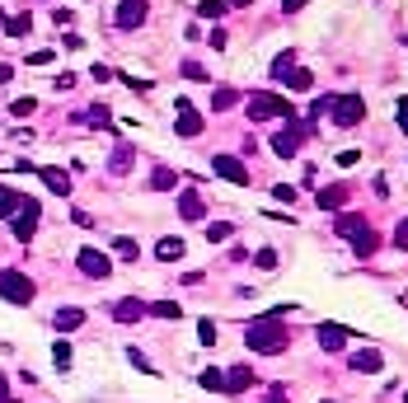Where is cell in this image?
Instances as JSON below:
<instances>
[{
	"label": "cell",
	"instance_id": "12",
	"mask_svg": "<svg viewBox=\"0 0 408 403\" xmlns=\"http://www.w3.org/2000/svg\"><path fill=\"white\" fill-rule=\"evenodd\" d=\"M211 169H216L220 178H230V183H249V169H244L235 155H216V160H211Z\"/></svg>",
	"mask_w": 408,
	"mask_h": 403
},
{
	"label": "cell",
	"instance_id": "15",
	"mask_svg": "<svg viewBox=\"0 0 408 403\" xmlns=\"http://www.w3.org/2000/svg\"><path fill=\"white\" fill-rule=\"evenodd\" d=\"M141 314H146L141 300H118V305H113V319H118V324H136Z\"/></svg>",
	"mask_w": 408,
	"mask_h": 403
},
{
	"label": "cell",
	"instance_id": "32",
	"mask_svg": "<svg viewBox=\"0 0 408 403\" xmlns=\"http://www.w3.org/2000/svg\"><path fill=\"white\" fill-rule=\"evenodd\" d=\"M85 122H99V127H108V108H104V104H94V108L85 113Z\"/></svg>",
	"mask_w": 408,
	"mask_h": 403
},
{
	"label": "cell",
	"instance_id": "30",
	"mask_svg": "<svg viewBox=\"0 0 408 403\" xmlns=\"http://www.w3.org/2000/svg\"><path fill=\"white\" fill-rule=\"evenodd\" d=\"M150 188H160V192H169V188H174V174H169V169H155V174H150Z\"/></svg>",
	"mask_w": 408,
	"mask_h": 403
},
{
	"label": "cell",
	"instance_id": "17",
	"mask_svg": "<svg viewBox=\"0 0 408 403\" xmlns=\"http://www.w3.org/2000/svg\"><path fill=\"white\" fill-rule=\"evenodd\" d=\"M178 211H183V220H202L206 216V206H202L197 192H183V197H178Z\"/></svg>",
	"mask_w": 408,
	"mask_h": 403
},
{
	"label": "cell",
	"instance_id": "19",
	"mask_svg": "<svg viewBox=\"0 0 408 403\" xmlns=\"http://www.w3.org/2000/svg\"><path fill=\"white\" fill-rule=\"evenodd\" d=\"M352 371L376 375V371H380V352H357V357H352Z\"/></svg>",
	"mask_w": 408,
	"mask_h": 403
},
{
	"label": "cell",
	"instance_id": "40",
	"mask_svg": "<svg viewBox=\"0 0 408 403\" xmlns=\"http://www.w3.org/2000/svg\"><path fill=\"white\" fill-rule=\"evenodd\" d=\"M230 5H235V10H244V5H249V0H230Z\"/></svg>",
	"mask_w": 408,
	"mask_h": 403
},
{
	"label": "cell",
	"instance_id": "21",
	"mask_svg": "<svg viewBox=\"0 0 408 403\" xmlns=\"http://www.w3.org/2000/svg\"><path fill=\"white\" fill-rule=\"evenodd\" d=\"M85 324V310H57V328L62 333H71V328H80Z\"/></svg>",
	"mask_w": 408,
	"mask_h": 403
},
{
	"label": "cell",
	"instance_id": "9",
	"mask_svg": "<svg viewBox=\"0 0 408 403\" xmlns=\"http://www.w3.org/2000/svg\"><path fill=\"white\" fill-rule=\"evenodd\" d=\"M300 141H305V127H296V122H286L277 136H272V150L282 160H291V155H300Z\"/></svg>",
	"mask_w": 408,
	"mask_h": 403
},
{
	"label": "cell",
	"instance_id": "1",
	"mask_svg": "<svg viewBox=\"0 0 408 403\" xmlns=\"http://www.w3.org/2000/svg\"><path fill=\"white\" fill-rule=\"evenodd\" d=\"M244 342H249V352L272 357V352H282L286 342H291V333H286L282 314H267V319H253V324L244 328Z\"/></svg>",
	"mask_w": 408,
	"mask_h": 403
},
{
	"label": "cell",
	"instance_id": "39",
	"mask_svg": "<svg viewBox=\"0 0 408 403\" xmlns=\"http://www.w3.org/2000/svg\"><path fill=\"white\" fill-rule=\"evenodd\" d=\"M305 5H310V0H282V10H286V15H296V10H305Z\"/></svg>",
	"mask_w": 408,
	"mask_h": 403
},
{
	"label": "cell",
	"instance_id": "6",
	"mask_svg": "<svg viewBox=\"0 0 408 403\" xmlns=\"http://www.w3.org/2000/svg\"><path fill=\"white\" fill-rule=\"evenodd\" d=\"M0 295H5L10 305H29L38 291H33V281L24 277V272H15V267H10V272H0Z\"/></svg>",
	"mask_w": 408,
	"mask_h": 403
},
{
	"label": "cell",
	"instance_id": "4",
	"mask_svg": "<svg viewBox=\"0 0 408 403\" xmlns=\"http://www.w3.org/2000/svg\"><path fill=\"white\" fill-rule=\"evenodd\" d=\"M272 80L286 85V90H296V94H305L314 85V76L305 71V66H291V57H277V62H272Z\"/></svg>",
	"mask_w": 408,
	"mask_h": 403
},
{
	"label": "cell",
	"instance_id": "10",
	"mask_svg": "<svg viewBox=\"0 0 408 403\" xmlns=\"http://www.w3.org/2000/svg\"><path fill=\"white\" fill-rule=\"evenodd\" d=\"M38 230V202L33 197H19V211H15V239H33Z\"/></svg>",
	"mask_w": 408,
	"mask_h": 403
},
{
	"label": "cell",
	"instance_id": "35",
	"mask_svg": "<svg viewBox=\"0 0 408 403\" xmlns=\"http://www.w3.org/2000/svg\"><path fill=\"white\" fill-rule=\"evenodd\" d=\"M394 118H399V127L408 132V99H399V104H394Z\"/></svg>",
	"mask_w": 408,
	"mask_h": 403
},
{
	"label": "cell",
	"instance_id": "36",
	"mask_svg": "<svg viewBox=\"0 0 408 403\" xmlns=\"http://www.w3.org/2000/svg\"><path fill=\"white\" fill-rule=\"evenodd\" d=\"M183 76H188V80H206V71L197 62H183Z\"/></svg>",
	"mask_w": 408,
	"mask_h": 403
},
{
	"label": "cell",
	"instance_id": "41",
	"mask_svg": "<svg viewBox=\"0 0 408 403\" xmlns=\"http://www.w3.org/2000/svg\"><path fill=\"white\" fill-rule=\"evenodd\" d=\"M404 403H408V399H404Z\"/></svg>",
	"mask_w": 408,
	"mask_h": 403
},
{
	"label": "cell",
	"instance_id": "34",
	"mask_svg": "<svg viewBox=\"0 0 408 403\" xmlns=\"http://www.w3.org/2000/svg\"><path fill=\"white\" fill-rule=\"evenodd\" d=\"M52 361H57V366H71V347L57 342V347H52Z\"/></svg>",
	"mask_w": 408,
	"mask_h": 403
},
{
	"label": "cell",
	"instance_id": "2",
	"mask_svg": "<svg viewBox=\"0 0 408 403\" xmlns=\"http://www.w3.org/2000/svg\"><path fill=\"white\" fill-rule=\"evenodd\" d=\"M249 118L253 122H263V118H286V122H291L296 108L286 104L282 94H249Z\"/></svg>",
	"mask_w": 408,
	"mask_h": 403
},
{
	"label": "cell",
	"instance_id": "26",
	"mask_svg": "<svg viewBox=\"0 0 408 403\" xmlns=\"http://www.w3.org/2000/svg\"><path fill=\"white\" fill-rule=\"evenodd\" d=\"M206 239H211V244L230 239V220H211V225H206Z\"/></svg>",
	"mask_w": 408,
	"mask_h": 403
},
{
	"label": "cell",
	"instance_id": "3",
	"mask_svg": "<svg viewBox=\"0 0 408 403\" xmlns=\"http://www.w3.org/2000/svg\"><path fill=\"white\" fill-rule=\"evenodd\" d=\"M333 225H338V234H347V239H352V248H357V253H376V230H371L366 220H357V216H338Z\"/></svg>",
	"mask_w": 408,
	"mask_h": 403
},
{
	"label": "cell",
	"instance_id": "27",
	"mask_svg": "<svg viewBox=\"0 0 408 403\" xmlns=\"http://www.w3.org/2000/svg\"><path fill=\"white\" fill-rule=\"evenodd\" d=\"M113 253H118V258H136V253H141V248H136V239H113Z\"/></svg>",
	"mask_w": 408,
	"mask_h": 403
},
{
	"label": "cell",
	"instance_id": "25",
	"mask_svg": "<svg viewBox=\"0 0 408 403\" xmlns=\"http://www.w3.org/2000/svg\"><path fill=\"white\" fill-rule=\"evenodd\" d=\"M127 164H132V146H127V141H122V146L113 150V164H108V169H113V174H122Z\"/></svg>",
	"mask_w": 408,
	"mask_h": 403
},
{
	"label": "cell",
	"instance_id": "5",
	"mask_svg": "<svg viewBox=\"0 0 408 403\" xmlns=\"http://www.w3.org/2000/svg\"><path fill=\"white\" fill-rule=\"evenodd\" d=\"M329 118L338 127H357L361 118H366V104H361V94H338V99H329Z\"/></svg>",
	"mask_w": 408,
	"mask_h": 403
},
{
	"label": "cell",
	"instance_id": "16",
	"mask_svg": "<svg viewBox=\"0 0 408 403\" xmlns=\"http://www.w3.org/2000/svg\"><path fill=\"white\" fill-rule=\"evenodd\" d=\"M38 178H43L52 192H62V197L71 192V178H66V169H52V164H48V169H38Z\"/></svg>",
	"mask_w": 408,
	"mask_h": 403
},
{
	"label": "cell",
	"instance_id": "23",
	"mask_svg": "<svg viewBox=\"0 0 408 403\" xmlns=\"http://www.w3.org/2000/svg\"><path fill=\"white\" fill-rule=\"evenodd\" d=\"M150 314H155V319H178V300H155V305H150Z\"/></svg>",
	"mask_w": 408,
	"mask_h": 403
},
{
	"label": "cell",
	"instance_id": "33",
	"mask_svg": "<svg viewBox=\"0 0 408 403\" xmlns=\"http://www.w3.org/2000/svg\"><path fill=\"white\" fill-rule=\"evenodd\" d=\"M253 263H258V267H277V248H263V253H253Z\"/></svg>",
	"mask_w": 408,
	"mask_h": 403
},
{
	"label": "cell",
	"instance_id": "11",
	"mask_svg": "<svg viewBox=\"0 0 408 403\" xmlns=\"http://www.w3.org/2000/svg\"><path fill=\"white\" fill-rule=\"evenodd\" d=\"M146 24V0H122L118 5V29L132 33V29H141Z\"/></svg>",
	"mask_w": 408,
	"mask_h": 403
},
{
	"label": "cell",
	"instance_id": "37",
	"mask_svg": "<svg viewBox=\"0 0 408 403\" xmlns=\"http://www.w3.org/2000/svg\"><path fill=\"white\" fill-rule=\"evenodd\" d=\"M202 385L206 389H220V371H202Z\"/></svg>",
	"mask_w": 408,
	"mask_h": 403
},
{
	"label": "cell",
	"instance_id": "31",
	"mask_svg": "<svg viewBox=\"0 0 408 403\" xmlns=\"http://www.w3.org/2000/svg\"><path fill=\"white\" fill-rule=\"evenodd\" d=\"M211 108H235V90H216V99H211Z\"/></svg>",
	"mask_w": 408,
	"mask_h": 403
},
{
	"label": "cell",
	"instance_id": "18",
	"mask_svg": "<svg viewBox=\"0 0 408 403\" xmlns=\"http://www.w3.org/2000/svg\"><path fill=\"white\" fill-rule=\"evenodd\" d=\"M343 202H347V183H333V188L319 192V206H324V211H338Z\"/></svg>",
	"mask_w": 408,
	"mask_h": 403
},
{
	"label": "cell",
	"instance_id": "28",
	"mask_svg": "<svg viewBox=\"0 0 408 403\" xmlns=\"http://www.w3.org/2000/svg\"><path fill=\"white\" fill-rule=\"evenodd\" d=\"M197 15H202V19H220V15H225V5H220V0H202Z\"/></svg>",
	"mask_w": 408,
	"mask_h": 403
},
{
	"label": "cell",
	"instance_id": "14",
	"mask_svg": "<svg viewBox=\"0 0 408 403\" xmlns=\"http://www.w3.org/2000/svg\"><path fill=\"white\" fill-rule=\"evenodd\" d=\"M253 385V371L249 366H235L230 375H220V389H230V394H239V389H249Z\"/></svg>",
	"mask_w": 408,
	"mask_h": 403
},
{
	"label": "cell",
	"instance_id": "29",
	"mask_svg": "<svg viewBox=\"0 0 408 403\" xmlns=\"http://www.w3.org/2000/svg\"><path fill=\"white\" fill-rule=\"evenodd\" d=\"M33 108H38V99H29V94H24V99H15V104H10V113H15V118H29Z\"/></svg>",
	"mask_w": 408,
	"mask_h": 403
},
{
	"label": "cell",
	"instance_id": "22",
	"mask_svg": "<svg viewBox=\"0 0 408 403\" xmlns=\"http://www.w3.org/2000/svg\"><path fill=\"white\" fill-rule=\"evenodd\" d=\"M33 29V15L24 10V15H15V19H5V33H15V38H24V33Z\"/></svg>",
	"mask_w": 408,
	"mask_h": 403
},
{
	"label": "cell",
	"instance_id": "38",
	"mask_svg": "<svg viewBox=\"0 0 408 403\" xmlns=\"http://www.w3.org/2000/svg\"><path fill=\"white\" fill-rule=\"evenodd\" d=\"M394 244H399V248H408V220L399 225V230H394Z\"/></svg>",
	"mask_w": 408,
	"mask_h": 403
},
{
	"label": "cell",
	"instance_id": "13",
	"mask_svg": "<svg viewBox=\"0 0 408 403\" xmlns=\"http://www.w3.org/2000/svg\"><path fill=\"white\" fill-rule=\"evenodd\" d=\"M319 347H324V352H343V347H347V328L343 324H324V328H319Z\"/></svg>",
	"mask_w": 408,
	"mask_h": 403
},
{
	"label": "cell",
	"instance_id": "8",
	"mask_svg": "<svg viewBox=\"0 0 408 403\" xmlns=\"http://www.w3.org/2000/svg\"><path fill=\"white\" fill-rule=\"evenodd\" d=\"M76 263H80V272H85V277H99V281L113 272V258H108V253H99V248H80Z\"/></svg>",
	"mask_w": 408,
	"mask_h": 403
},
{
	"label": "cell",
	"instance_id": "24",
	"mask_svg": "<svg viewBox=\"0 0 408 403\" xmlns=\"http://www.w3.org/2000/svg\"><path fill=\"white\" fill-rule=\"evenodd\" d=\"M19 211V192L15 188H0V216H15Z\"/></svg>",
	"mask_w": 408,
	"mask_h": 403
},
{
	"label": "cell",
	"instance_id": "20",
	"mask_svg": "<svg viewBox=\"0 0 408 403\" xmlns=\"http://www.w3.org/2000/svg\"><path fill=\"white\" fill-rule=\"evenodd\" d=\"M155 258H164V263H178V258H183V239H160Z\"/></svg>",
	"mask_w": 408,
	"mask_h": 403
},
{
	"label": "cell",
	"instance_id": "7",
	"mask_svg": "<svg viewBox=\"0 0 408 403\" xmlns=\"http://www.w3.org/2000/svg\"><path fill=\"white\" fill-rule=\"evenodd\" d=\"M174 132L178 136H202V113L192 108V99H174Z\"/></svg>",
	"mask_w": 408,
	"mask_h": 403
}]
</instances>
